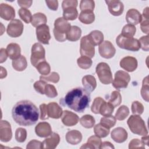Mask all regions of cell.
<instances>
[{
	"instance_id": "cell-8",
	"label": "cell",
	"mask_w": 149,
	"mask_h": 149,
	"mask_svg": "<svg viewBox=\"0 0 149 149\" xmlns=\"http://www.w3.org/2000/svg\"><path fill=\"white\" fill-rule=\"evenodd\" d=\"M130 81V76L127 72L118 70L115 74V78L112 80V86L116 90L125 88Z\"/></svg>"
},
{
	"instance_id": "cell-56",
	"label": "cell",
	"mask_w": 149,
	"mask_h": 149,
	"mask_svg": "<svg viewBox=\"0 0 149 149\" xmlns=\"http://www.w3.org/2000/svg\"><path fill=\"white\" fill-rule=\"evenodd\" d=\"M140 29L141 30V31L146 34H148V32H149V20L147 19H142L141 22H140Z\"/></svg>"
},
{
	"instance_id": "cell-1",
	"label": "cell",
	"mask_w": 149,
	"mask_h": 149,
	"mask_svg": "<svg viewBox=\"0 0 149 149\" xmlns=\"http://www.w3.org/2000/svg\"><path fill=\"white\" fill-rule=\"evenodd\" d=\"M12 116L18 125L28 126L37 122L39 117V112L37 107L32 102L29 100H22L13 106Z\"/></svg>"
},
{
	"instance_id": "cell-32",
	"label": "cell",
	"mask_w": 149,
	"mask_h": 149,
	"mask_svg": "<svg viewBox=\"0 0 149 149\" xmlns=\"http://www.w3.org/2000/svg\"><path fill=\"white\" fill-rule=\"evenodd\" d=\"M80 123L83 127L87 129H90L93 127L95 121L94 118L91 115H85L80 118Z\"/></svg>"
},
{
	"instance_id": "cell-42",
	"label": "cell",
	"mask_w": 149,
	"mask_h": 149,
	"mask_svg": "<svg viewBox=\"0 0 149 149\" xmlns=\"http://www.w3.org/2000/svg\"><path fill=\"white\" fill-rule=\"evenodd\" d=\"M18 13L20 19L26 23H29L31 22L33 16L29 9L26 8H20L18 11Z\"/></svg>"
},
{
	"instance_id": "cell-25",
	"label": "cell",
	"mask_w": 149,
	"mask_h": 149,
	"mask_svg": "<svg viewBox=\"0 0 149 149\" xmlns=\"http://www.w3.org/2000/svg\"><path fill=\"white\" fill-rule=\"evenodd\" d=\"M82 84L84 88L89 93L93 91L97 87V81L94 76L86 75L82 78Z\"/></svg>"
},
{
	"instance_id": "cell-29",
	"label": "cell",
	"mask_w": 149,
	"mask_h": 149,
	"mask_svg": "<svg viewBox=\"0 0 149 149\" xmlns=\"http://www.w3.org/2000/svg\"><path fill=\"white\" fill-rule=\"evenodd\" d=\"M79 20L85 24H89L94 21L95 15L93 11H81L79 15Z\"/></svg>"
},
{
	"instance_id": "cell-21",
	"label": "cell",
	"mask_w": 149,
	"mask_h": 149,
	"mask_svg": "<svg viewBox=\"0 0 149 149\" xmlns=\"http://www.w3.org/2000/svg\"><path fill=\"white\" fill-rule=\"evenodd\" d=\"M60 141V137L58 133H52L49 137L45 139L42 143V148L54 149L59 144Z\"/></svg>"
},
{
	"instance_id": "cell-57",
	"label": "cell",
	"mask_w": 149,
	"mask_h": 149,
	"mask_svg": "<svg viewBox=\"0 0 149 149\" xmlns=\"http://www.w3.org/2000/svg\"><path fill=\"white\" fill-rule=\"evenodd\" d=\"M45 3L48 7L52 10H56L58 8V1L56 0L45 1Z\"/></svg>"
},
{
	"instance_id": "cell-50",
	"label": "cell",
	"mask_w": 149,
	"mask_h": 149,
	"mask_svg": "<svg viewBox=\"0 0 149 149\" xmlns=\"http://www.w3.org/2000/svg\"><path fill=\"white\" fill-rule=\"evenodd\" d=\"M47 82L45 81L40 80L38 81H36L34 83V88L35 90L39 93L41 94H44V90L45 88V86L47 85Z\"/></svg>"
},
{
	"instance_id": "cell-17",
	"label": "cell",
	"mask_w": 149,
	"mask_h": 149,
	"mask_svg": "<svg viewBox=\"0 0 149 149\" xmlns=\"http://www.w3.org/2000/svg\"><path fill=\"white\" fill-rule=\"evenodd\" d=\"M35 132L40 137H47L52 133L51 125L46 122L38 123L35 127Z\"/></svg>"
},
{
	"instance_id": "cell-64",
	"label": "cell",
	"mask_w": 149,
	"mask_h": 149,
	"mask_svg": "<svg viewBox=\"0 0 149 149\" xmlns=\"http://www.w3.org/2000/svg\"><path fill=\"white\" fill-rule=\"evenodd\" d=\"M80 148L81 149H82V148H90V149H93L94 148H93V147L91 144H90L88 143L87 142L86 143L84 144L82 146H81Z\"/></svg>"
},
{
	"instance_id": "cell-46",
	"label": "cell",
	"mask_w": 149,
	"mask_h": 149,
	"mask_svg": "<svg viewBox=\"0 0 149 149\" xmlns=\"http://www.w3.org/2000/svg\"><path fill=\"white\" fill-rule=\"evenodd\" d=\"M104 101V100L102 99L101 97H96L94 100L92 105L91 107V111L95 114L100 113V108Z\"/></svg>"
},
{
	"instance_id": "cell-44",
	"label": "cell",
	"mask_w": 149,
	"mask_h": 149,
	"mask_svg": "<svg viewBox=\"0 0 149 149\" xmlns=\"http://www.w3.org/2000/svg\"><path fill=\"white\" fill-rule=\"evenodd\" d=\"M59 75L58 73L55 72H52L47 76H40V79L45 81H50L54 83H56L59 81Z\"/></svg>"
},
{
	"instance_id": "cell-14",
	"label": "cell",
	"mask_w": 149,
	"mask_h": 149,
	"mask_svg": "<svg viewBox=\"0 0 149 149\" xmlns=\"http://www.w3.org/2000/svg\"><path fill=\"white\" fill-rule=\"evenodd\" d=\"M108 5L109 12L113 16H118L121 15L124 10L123 3L118 0H107L105 1Z\"/></svg>"
},
{
	"instance_id": "cell-16",
	"label": "cell",
	"mask_w": 149,
	"mask_h": 149,
	"mask_svg": "<svg viewBox=\"0 0 149 149\" xmlns=\"http://www.w3.org/2000/svg\"><path fill=\"white\" fill-rule=\"evenodd\" d=\"M61 120L62 123L66 126H73L76 125L79 121V118L76 113L65 110L63 111Z\"/></svg>"
},
{
	"instance_id": "cell-38",
	"label": "cell",
	"mask_w": 149,
	"mask_h": 149,
	"mask_svg": "<svg viewBox=\"0 0 149 149\" xmlns=\"http://www.w3.org/2000/svg\"><path fill=\"white\" fill-rule=\"evenodd\" d=\"M114 107L109 102L104 101L100 109V113L102 116H109L111 115L114 110Z\"/></svg>"
},
{
	"instance_id": "cell-12",
	"label": "cell",
	"mask_w": 149,
	"mask_h": 149,
	"mask_svg": "<svg viewBox=\"0 0 149 149\" xmlns=\"http://www.w3.org/2000/svg\"><path fill=\"white\" fill-rule=\"evenodd\" d=\"M36 36L38 41L43 44H49L51 35L49 26L47 24H42L36 27Z\"/></svg>"
},
{
	"instance_id": "cell-47",
	"label": "cell",
	"mask_w": 149,
	"mask_h": 149,
	"mask_svg": "<svg viewBox=\"0 0 149 149\" xmlns=\"http://www.w3.org/2000/svg\"><path fill=\"white\" fill-rule=\"evenodd\" d=\"M132 112L134 115H140L144 111L143 105L137 101H134L132 104Z\"/></svg>"
},
{
	"instance_id": "cell-22",
	"label": "cell",
	"mask_w": 149,
	"mask_h": 149,
	"mask_svg": "<svg viewBox=\"0 0 149 149\" xmlns=\"http://www.w3.org/2000/svg\"><path fill=\"white\" fill-rule=\"evenodd\" d=\"M48 115L49 118L59 119L62 116L63 111L62 108L55 102H51L47 104Z\"/></svg>"
},
{
	"instance_id": "cell-34",
	"label": "cell",
	"mask_w": 149,
	"mask_h": 149,
	"mask_svg": "<svg viewBox=\"0 0 149 149\" xmlns=\"http://www.w3.org/2000/svg\"><path fill=\"white\" fill-rule=\"evenodd\" d=\"M116 122V119L115 117L111 115L109 116H104L101 118L100 120V123L109 129L113 127L115 125Z\"/></svg>"
},
{
	"instance_id": "cell-51",
	"label": "cell",
	"mask_w": 149,
	"mask_h": 149,
	"mask_svg": "<svg viewBox=\"0 0 149 149\" xmlns=\"http://www.w3.org/2000/svg\"><path fill=\"white\" fill-rule=\"evenodd\" d=\"M145 146L138 139H132L129 144V148H144Z\"/></svg>"
},
{
	"instance_id": "cell-2",
	"label": "cell",
	"mask_w": 149,
	"mask_h": 149,
	"mask_svg": "<svg viewBox=\"0 0 149 149\" xmlns=\"http://www.w3.org/2000/svg\"><path fill=\"white\" fill-rule=\"evenodd\" d=\"M90 93L81 87H76L67 93L63 102L65 105L77 112H83L89 106Z\"/></svg>"
},
{
	"instance_id": "cell-53",
	"label": "cell",
	"mask_w": 149,
	"mask_h": 149,
	"mask_svg": "<svg viewBox=\"0 0 149 149\" xmlns=\"http://www.w3.org/2000/svg\"><path fill=\"white\" fill-rule=\"evenodd\" d=\"M40 119L45 120L49 118L48 115V109L47 105L45 104H42L40 105Z\"/></svg>"
},
{
	"instance_id": "cell-55",
	"label": "cell",
	"mask_w": 149,
	"mask_h": 149,
	"mask_svg": "<svg viewBox=\"0 0 149 149\" xmlns=\"http://www.w3.org/2000/svg\"><path fill=\"white\" fill-rule=\"evenodd\" d=\"M78 5V1L77 0H64L62 3V8L63 9L68 7L76 8Z\"/></svg>"
},
{
	"instance_id": "cell-23",
	"label": "cell",
	"mask_w": 149,
	"mask_h": 149,
	"mask_svg": "<svg viewBox=\"0 0 149 149\" xmlns=\"http://www.w3.org/2000/svg\"><path fill=\"white\" fill-rule=\"evenodd\" d=\"M65 138L68 143L72 145H76L81 142L82 134L80 132L77 130H72L66 133Z\"/></svg>"
},
{
	"instance_id": "cell-19",
	"label": "cell",
	"mask_w": 149,
	"mask_h": 149,
	"mask_svg": "<svg viewBox=\"0 0 149 149\" xmlns=\"http://www.w3.org/2000/svg\"><path fill=\"white\" fill-rule=\"evenodd\" d=\"M142 19V15L136 9H130L126 13V20L129 24L137 25L141 22Z\"/></svg>"
},
{
	"instance_id": "cell-33",
	"label": "cell",
	"mask_w": 149,
	"mask_h": 149,
	"mask_svg": "<svg viewBox=\"0 0 149 149\" xmlns=\"http://www.w3.org/2000/svg\"><path fill=\"white\" fill-rule=\"evenodd\" d=\"M129 115V109L126 105H121L116 111L115 117L116 119L123 120L125 119Z\"/></svg>"
},
{
	"instance_id": "cell-24",
	"label": "cell",
	"mask_w": 149,
	"mask_h": 149,
	"mask_svg": "<svg viewBox=\"0 0 149 149\" xmlns=\"http://www.w3.org/2000/svg\"><path fill=\"white\" fill-rule=\"evenodd\" d=\"M6 51L8 57L12 60L19 58L21 55V48L20 45L16 43H10L7 45Z\"/></svg>"
},
{
	"instance_id": "cell-9",
	"label": "cell",
	"mask_w": 149,
	"mask_h": 149,
	"mask_svg": "<svg viewBox=\"0 0 149 149\" xmlns=\"http://www.w3.org/2000/svg\"><path fill=\"white\" fill-rule=\"evenodd\" d=\"M80 53L81 56H86L90 58H93L94 56V45L90 41L87 35L83 36L81 38Z\"/></svg>"
},
{
	"instance_id": "cell-37",
	"label": "cell",
	"mask_w": 149,
	"mask_h": 149,
	"mask_svg": "<svg viewBox=\"0 0 149 149\" xmlns=\"http://www.w3.org/2000/svg\"><path fill=\"white\" fill-rule=\"evenodd\" d=\"M149 82H148V76H146L144 78L142 83V87L140 90L141 95L143 99L146 102H148V88H149Z\"/></svg>"
},
{
	"instance_id": "cell-20",
	"label": "cell",
	"mask_w": 149,
	"mask_h": 149,
	"mask_svg": "<svg viewBox=\"0 0 149 149\" xmlns=\"http://www.w3.org/2000/svg\"><path fill=\"white\" fill-rule=\"evenodd\" d=\"M111 137L114 141L118 143H122L127 140V132L124 128L118 127L112 131Z\"/></svg>"
},
{
	"instance_id": "cell-45",
	"label": "cell",
	"mask_w": 149,
	"mask_h": 149,
	"mask_svg": "<svg viewBox=\"0 0 149 149\" xmlns=\"http://www.w3.org/2000/svg\"><path fill=\"white\" fill-rule=\"evenodd\" d=\"M27 138V131L23 127H19L15 132V139L17 142L23 143Z\"/></svg>"
},
{
	"instance_id": "cell-54",
	"label": "cell",
	"mask_w": 149,
	"mask_h": 149,
	"mask_svg": "<svg viewBox=\"0 0 149 149\" xmlns=\"http://www.w3.org/2000/svg\"><path fill=\"white\" fill-rule=\"evenodd\" d=\"M42 143L36 140H32L28 143L26 146L27 149L31 148H42Z\"/></svg>"
},
{
	"instance_id": "cell-41",
	"label": "cell",
	"mask_w": 149,
	"mask_h": 149,
	"mask_svg": "<svg viewBox=\"0 0 149 149\" xmlns=\"http://www.w3.org/2000/svg\"><path fill=\"white\" fill-rule=\"evenodd\" d=\"M136 32V28L134 26L129 24H126L123 26L121 34L126 37H133Z\"/></svg>"
},
{
	"instance_id": "cell-40",
	"label": "cell",
	"mask_w": 149,
	"mask_h": 149,
	"mask_svg": "<svg viewBox=\"0 0 149 149\" xmlns=\"http://www.w3.org/2000/svg\"><path fill=\"white\" fill-rule=\"evenodd\" d=\"M36 69L42 76H47L49 74L51 71L50 65L45 61L39 63L37 66Z\"/></svg>"
},
{
	"instance_id": "cell-48",
	"label": "cell",
	"mask_w": 149,
	"mask_h": 149,
	"mask_svg": "<svg viewBox=\"0 0 149 149\" xmlns=\"http://www.w3.org/2000/svg\"><path fill=\"white\" fill-rule=\"evenodd\" d=\"M44 94H45V95L49 98H55L58 95V93L54 85L47 83L45 86Z\"/></svg>"
},
{
	"instance_id": "cell-58",
	"label": "cell",
	"mask_w": 149,
	"mask_h": 149,
	"mask_svg": "<svg viewBox=\"0 0 149 149\" xmlns=\"http://www.w3.org/2000/svg\"><path fill=\"white\" fill-rule=\"evenodd\" d=\"M32 3H33L32 1H24V0L17 1V3L19 6L22 7V8H26V9L29 8L31 6V5H32Z\"/></svg>"
},
{
	"instance_id": "cell-26",
	"label": "cell",
	"mask_w": 149,
	"mask_h": 149,
	"mask_svg": "<svg viewBox=\"0 0 149 149\" xmlns=\"http://www.w3.org/2000/svg\"><path fill=\"white\" fill-rule=\"evenodd\" d=\"M13 68L19 72L25 70L27 66V62L24 56L21 55L19 58L13 60L12 62Z\"/></svg>"
},
{
	"instance_id": "cell-13",
	"label": "cell",
	"mask_w": 149,
	"mask_h": 149,
	"mask_svg": "<svg viewBox=\"0 0 149 149\" xmlns=\"http://www.w3.org/2000/svg\"><path fill=\"white\" fill-rule=\"evenodd\" d=\"M12 137V132L10 124L5 120L0 122V140L2 142H8Z\"/></svg>"
},
{
	"instance_id": "cell-30",
	"label": "cell",
	"mask_w": 149,
	"mask_h": 149,
	"mask_svg": "<svg viewBox=\"0 0 149 149\" xmlns=\"http://www.w3.org/2000/svg\"><path fill=\"white\" fill-rule=\"evenodd\" d=\"M47 22V16L44 13L40 12L34 13L32 16L31 21V25L36 27H37L42 24H45Z\"/></svg>"
},
{
	"instance_id": "cell-27",
	"label": "cell",
	"mask_w": 149,
	"mask_h": 149,
	"mask_svg": "<svg viewBox=\"0 0 149 149\" xmlns=\"http://www.w3.org/2000/svg\"><path fill=\"white\" fill-rule=\"evenodd\" d=\"M81 35V29L78 26H72L66 35V39L70 41H76L80 39Z\"/></svg>"
},
{
	"instance_id": "cell-39",
	"label": "cell",
	"mask_w": 149,
	"mask_h": 149,
	"mask_svg": "<svg viewBox=\"0 0 149 149\" xmlns=\"http://www.w3.org/2000/svg\"><path fill=\"white\" fill-rule=\"evenodd\" d=\"M122 102V96L120 93L118 91H113L109 97L108 102L112 104L114 107L119 106Z\"/></svg>"
},
{
	"instance_id": "cell-5",
	"label": "cell",
	"mask_w": 149,
	"mask_h": 149,
	"mask_svg": "<svg viewBox=\"0 0 149 149\" xmlns=\"http://www.w3.org/2000/svg\"><path fill=\"white\" fill-rule=\"evenodd\" d=\"M118 46L124 49L131 51H138L140 48V45L137 39L133 37H126L119 34L116 39Z\"/></svg>"
},
{
	"instance_id": "cell-49",
	"label": "cell",
	"mask_w": 149,
	"mask_h": 149,
	"mask_svg": "<svg viewBox=\"0 0 149 149\" xmlns=\"http://www.w3.org/2000/svg\"><path fill=\"white\" fill-rule=\"evenodd\" d=\"M87 143H88L90 144H91L94 148H100L101 144L102 143V141L100 137L97 136V135H93L90 136L88 140Z\"/></svg>"
},
{
	"instance_id": "cell-15",
	"label": "cell",
	"mask_w": 149,
	"mask_h": 149,
	"mask_svg": "<svg viewBox=\"0 0 149 149\" xmlns=\"http://www.w3.org/2000/svg\"><path fill=\"white\" fill-rule=\"evenodd\" d=\"M119 65L120 66L126 71L132 72L137 69L138 63L134 57L127 56L120 60Z\"/></svg>"
},
{
	"instance_id": "cell-63",
	"label": "cell",
	"mask_w": 149,
	"mask_h": 149,
	"mask_svg": "<svg viewBox=\"0 0 149 149\" xmlns=\"http://www.w3.org/2000/svg\"><path fill=\"white\" fill-rule=\"evenodd\" d=\"M141 141L142 142V143L145 146L147 145L148 146V135H146V136H144V137H143L141 138Z\"/></svg>"
},
{
	"instance_id": "cell-52",
	"label": "cell",
	"mask_w": 149,
	"mask_h": 149,
	"mask_svg": "<svg viewBox=\"0 0 149 149\" xmlns=\"http://www.w3.org/2000/svg\"><path fill=\"white\" fill-rule=\"evenodd\" d=\"M140 48L144 51H148L149 45H148V36H142L139 40Z\"/></svg>"
},
{
	"instance_id": "cell-6",
	"label": "cell",
	"mask_w": 149,
	"mask_h": 149,
	"mask_svg": "<svg viewBox=\"0 0 149 149\" xmlns=\"http://www.w3.org/2000/svg\"><path fill=\"white\" fill-rule=\"evenodd\" d=\"M96 73L100 81L104 84H109L112 82V74L109 66L105 62L99 63L95 68Z\"/></svg>"
},
{
	"instance_id": "cell-35",
	"label": "cell",
	"mask_w": 149,
	"mask_h": 149,
	"mask_svg": "<svg viewBox=\"0 0 149 149\" xmlns=\"http://www.w3.org/2000/svg\"><path fill=\"white\" fill-rule=\"evenodd\" d=\"M94 132L97 136L104 138L109 134V129L105 127L100 123L94 126Z\"/></svg>"
},
{
	"instance_id": "cell-7",
	"label": "cell",
	"mask_w": 149,
	"mask_h": 149,
	"mask_svg": "<svg viewBox=\"0 0 149 149\" xmlns=\"http://www.w3.org/2000/svg\"><path fill=\"white\" fill-rule=\"evenodd\" d=\"M45 61V50L43 46L38 42L35 43L31 47L30 61L31 65L36 68L38 64Z\"/></svg>"
},
{
	"instance_id": "cell-11",
	"label": "cell",
	"mask_w": 149,
	"mask_h": 149,
	"mask_svg": "<svg viewBox=\"0 0 149 149\" xmlns=\"http://www.w3.org/2000/svg\"><path fill=\"white\" fill-rule=\"evenodd\" d=\"M100 55L105 59L112 58L115 53L116 49L113 44L109 41H104L98 47Z\"/></svg>"
},
{
	"instance_id": "cell-28",
	"label": "cell",
	"mask_w": 149,
	"mask_h": 149,
	"mask_svg": "<svg viewBox=\"0 0 149 149\" xmlns=\"http://www.w3.org/2000/svg\"><path fill=\"white\" fill-rule=\"evenodd\" d=\"M87 36L90 41L94 46L100 45L104 41V35L99 30H93Z\"/></svg>"
},
{
	"instance_id": "cell-61",
	"label": "cell",
	"mask_w": 149,
	"mask_h": 149,
	"mask_svg": "<svg viewBox=\"0 0 149 149\" xmlns=\"http://www.w3.org/2000/svg\"><path fill=\"white\" fill-rule=\"evenodd\" d=\"M143 16L144 19H149V12H148V7H146L143 12Z\"/></svg>"
},
{
	"instance_id": "cell-31",
	"label": "cell",
	"mask_w": 149,
	"mask_h": 149,
	"mask_svg": "<svg viewBox=\"0 0 149 149\" xmlns=\"http://www.w3.org/2000/svg\"><path fill=\"white\" fill-rule=\"evenodd\" d=\"M78 16L76 8L68 7L63 9V17L66 20H74Z\"/></svg>"
},
{
	"instance_id": "cell-3",
	"label": "cell",
	"mask_w": 149,
	"mask_h": 149,
	"mask_svg": "<svg viewBox=\"0 0 149 149\" xmlns=\"http://www.w3.org/2000/svg\"><path fill=\"white\" fill-rule=\"evenodd\" d=\"M71 28L70 24L63 17H58L54 22V35L56 40L64 42L66 39V35Z\"/></svg>"
},
{
	"instance_id": "cell-4",
	"label": "cell",
	"mask_w": 149,
	"mask_h": 149,
	"mask_svg": "<svg viewBox=\"0 0 149 149\" xmlns=\"http://www.w3.org/2000/svg\"><path fill=\"white\" fill-rule=\"evenodd\" d=\"M127 123L130 131L134 134L143 136L148 134V130L145 122L139 115H131L129 118Z\"/></svg>"
},
{
	"instance_id": "cell-62",
	"label": "cell",
	"mask_w": 149,
	"mask_h": 149,
	"mask_svg": "<svg viewBox=\"0 0 149 149\" xmlns=\"http://www.w3.org/2000/svg\"><path fill=\"white\" fill-rule=\"evenodd\" d=\"M1 77H0V78L3 79V78L7 76V72H6V69L4 68H3L2 66H1Z\"/></svg>"
},
{
	"instance_id": "cell-60",
	"label": "cell",
	"mask_w": 149,
	"mask_h": 149,
	"mask_svg": "<svg viewBox=\"0 0 149 149\" xmlns=\"http://www.w3.org/2000/svg\"><path fill=\"white\" fill-rule=\"evenodd\" d=\"M114 146H113V144L109 142V141H104V142H102L101 144V146H100V148L101 149L102 148H114Z\"/></svg>"
},
{
	"instance_id": "cell-18",
	"label": "cell",
	"mask_w": 149,
	"mask_h": 149,
	"mask_svg": "<svg viewBox=\"0 0 149 149\" xmlns=\"http://www.w3.org/2000/svg\"><path fill=\"white\" fill-rule=\"evenodd\" d=\"M0 16L5 20H12L15 17V10L12 6L7 3H1L0 5Z\"/></svg>"
},
{
	"instance_id": "cell-10",
	"label": "cell",
	"mask_w": 149,
	"mask_h": 149,
	"mask_svg": "<svg viewBox=\"0 0 149 149\" xmlns=\"http://www.w3.org/2000/svg\"><path fill=\"white\" fill-rule=\"evenodd\" d=\"M23 24L19 19H13L8 24L6 32L8 36L11 37H19L23 31Z\"/></svg>"
},
{
	"instance_id": "cell-43",
	"label": "cell",
	"mask_w": 149,
	"mask_h": 149,
	"mask_svg": "<svg viewBox=\"0 0 149 149\" xmlns=\"http://www.w3.org/2000/svg\"><path fill=\"white\" fill-rule=\"evenodd\" d=\"M95 8V2L93 0H82L80 3V9L81 11H93Z\"/></svg>"
},
{
	"instance_id": "cell-59",
	"label": "cell",
	"mask_w": 149,
	"mask_h": 149,
	"mask_svg": "<svg viewBox=\"0 0 149 149\" xmlns=\"http://www.w3.org/2000/svg\"><path fill=\"white\" fill-rule=\"evenodd\" d=\"M1 59H0V63H2L3 62H4L5 61H6V60L7 59V58L8 56V54H7V51L6 49H4V48H1Z\"/></svg>"
},
{
	"instance_id": "cell-36",
	"label": "cell",
	"mask_w": 149,
	"mask_h": 149,
	"mask_svg": "<svg viewBox=\"0 0 149 149\" xmlns=\"http://www.w3.org/2000/svg\"><path fill=\"white\" fill-rule=\"evenodd\" d=\"M78 66L83 69H89L93 63V61L90 58L86 56H81L77 60Z\"/></svg>"
}]
</instances>
